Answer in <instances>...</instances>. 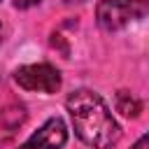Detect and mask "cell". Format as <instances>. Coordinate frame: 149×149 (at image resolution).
Listing matches in <instances>:
<instances>
[{"label": "cell", "mask_w": 149, "mask_h": 149, "mask_svg": "<svg viewBox=\"0 0 149 149\" xmlns=\"http://www.w3.org/2000/svg\"><path fill=\"white\" fill-rule=\"evenodd\" d=\"M65 107L70 112L77 137L91 149H112L121 140V128L112 116L107 102L91 88H77L68 95Z\"/></svg>", "instance_id": "6da1fadb"}, {"label": "cell", "mask_w": 149, "mask_h": 149, "mask_svg": "<svg viewBox=\"0 0 149 149\" xmlns=\"http://www.w3.org/2000/svg\"><path fill=\"white\" fill-rule=\"evenodd\" d=\"M149 14V0H100L95 21L102 30L114 33Z\"/></svg>", "instance_id": "7a4b0ae2"}, {"label": "cell", "mask_w": 149, "mask_h": 149, "mask_svg": "<svg viewBox=\"0 0 149 149\" xmlns=\"http://www.w3.org/2000/svg\"><path fill=\"white\" fill-rule=\"evenodd\" d=\"M14 81L26 91H37V93H56L63 84L61 72L49 63L21 65L14 72Z\"/></svg>", "instance_id": "3957f363"}, {"label": "cell", "mask_w": 149, "mask_h": 149, "mask_svg": "<svg viewBox=\"0 0 149 149\" xmlns=\"http://www.w3.org/2000/svg\"><path fill=\"white\" fill-rule=\"evenodd\" d=\"M68 142V126L61 116H49L19 149H63Z\"/></svg>", "instance_id": "277c9868"}, {"label": "cell", "mask_w": 149, "mask_h": 149, "mask_svg": "<svg viewBox=\"0 0 149 149\" xmlns=\"http://www.w3.org/2000/svg\"><path fill=\"white\" fill-rule=\"evenodd\" d=\"M114 107H116V112L123 114L126 119H137L140 112H142L140 98H137L135 93H130V91H116V95H114Z\"/></svg>", "instance_id": "5b68a950"}, {"label": "cell", "mask_w": 149, "mask_h": 149, "mask_svg": "<svg viewBox=\"0 0 149 149\" xmlns=\"http://www.w3.org/2000/svg\"><path fill=\"white\" fill-rule=\"evenodd\" d=\"M42 0H14V7L16 9H28V7H33V5H40Z\"/></svg>", "instance_id": "8992f818"}, {"label": "cell", "mask_w": 149, "mask_h": 149, "mask_svg": "<svg viewBox=\"0 0 149 149\" xmlns=\"http://www.w3.org/2000/svg\"><path fill=\"white\" fill-rule=\"evenodd\" d=\"M130 149H149V133H144V135H142V137H140Z\"/></svg>", "instance_id": "52a82bcc"}, {"label": "cell", "mask_w": 149, "mask_h": 149, "mask_svg": "<svg viewBox=\"0 0 149 149\" xmlns=\"http://www.w3.org/2000/svg\"><path fill=\"white\" fill-rule=\"evenodd\" d=\"M65 2H70V5H74V2H86V0H65Z\"/></svg>", "instance_id": "ba28073f"}, {"label": "cell", "mask_w": 149, "mask_h": 149, "mask_svg": "<svg viewBox=\"0 0 149 149\" xmlns=\"http://www.w3.org/2000/svg\"><path fill=\"white\" fill-rule=\"evenodd\" d=\"M2 33H5V28H2V23H0V42H2Z\"/></svg>", "instance_id": "9c48e42d"}]
</instances>
